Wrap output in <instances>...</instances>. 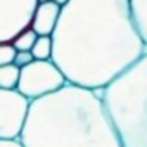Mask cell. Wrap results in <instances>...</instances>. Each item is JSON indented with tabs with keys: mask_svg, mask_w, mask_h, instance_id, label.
I'll return each instance as SVG.
<instances>
[{
	"mask_svg": "<svg viewBox=\"0 0 147 147\" xmlns=\"http://www.w3.org/2000/svg\"><path fill=\"white\" fill-rule=\"evenodd\" d=\"M50 61L67 83L99 90L145 52L130 0H69L61 7Z\"/></svg>",
	"mask_w": 147,
	"mask_h": 147,
	"instance_id": "1",
	"label": "cell"
},
{
	"mask_svg": "<svg viewBox=\"0 0 147 147\" xmlns=\"http://www.w3.org/2000/svg\"><path fill=\"white\" fill-rule=\"evenodd\" d=\"M19 142L23 147H121L100 88L73 83L30 102Z\"/></svg>",
	"mask_w": 147,
	"mask_h": 147,
	"instance_id": "2",
	"label": "cell"
},
{
	"mask_svg": "<svg viewBox=\"0 0 147 147\" xmlns=\"http://www.w3.org/2000/svg\"><path fill=\"white\" fill-rule=\"evenodd\" d=\"M100 99L121 147H147V52L100 88Z\"/></svg>",
	"mask_w": 147,
	"mask_h": 147,
	"instance_id": "3",
	"label": "cell"
},
{
	"mask_svg": "<svg viewBox=\"0 0 147 147\" xmlns=\"http://www.w3.org/2000/svg\"><path fill=\"white\" fill-rule=\"evenodd\" d=\"M66 78L52 61H33L21 67L16 90L30 100L57 92L66 85Z\"/></svg>",
	"mask_w": 147,
	"mask_h": 147,
	"instance_id": "4",
	"label": "cell"
},
{
	"mask_svg": "<svg viewBox=\"0 0 147 147\" xmlns=\"http://www.w3.org/2000/svg\"><path fill=\"white\" fill-rule=\"evenodd\" d=\"M30 102L18 90L0 88V140H16L21 137Z\"/></svg>",
	"mask_w": 147,
	"mask_h": 147,
	"instance_id": "5",
	"label": "cell"
},
{
	"mask_svg": "<svg viewBox=\"0 0 147 147\" xmlns=\"http://www.w3.org/2000/svg\"><path fill=\"white\" fill-rule=\"evenodd\" d=\"M38 0H0V43L12 40L30 28Z\"/></svg>",
	"mask_w": 147,
	"mask_h": 147,
	"instance_id": "6",
	"label": "cell"
},
{
	"mask_svg": "<svg viewBox=\"0 0 147 147\" xmlns=\"http://www.w3.org/2000/svg\"><path fill=\"white\" fill-rule=\"evenodd\" d=\"M59 14H61V5L55 4L54 0L38 4L36 9H35L30 28L38 36H50L55 30L57 21H59Z\"/></svg>",
	"mask_w": 147,
	"mask_h": 147,
	"instance_id": "7",
	"label": "cell"
},
{
	"mask_svg": "<svg viewBox=\"0 0 147 147\" xmlns=\"http://www.w3.org/2000/svg\"><path fill=\"white\" fill-rule=\"evenodd\" d=\"M130 11L135 28L147 47V0H130Z\"/></svg>",
	"mask_w": 147,
	"mask_h": 147,
	"instance_id": "8",
	"label": "cell"
},
{
	"mask_svg": "<svg viewBox=\"0 0 147 147\" xmlns=\"http://www.w3.org/2000/svg\"><path fill=\"white\" fill-rule=\"evenodd\" d=\"M19 73H21V67H18L14 62L2 66L0 67V88L16 90V87L19 83Z\"/></svg>",
	"mask_w": 147,
	"mask_h": 147,
	"instance_id": "9",
	"label": "cell"
},
{
	"mask_svg": "<svg viewBox=\"0 0 147 147\" xmlns=\"http://www.w3.org/2000/svg\"><path fill=\"white\" fill-rule=\"evenodd\" d=\"M31 55L35 61H50L52 57V38L50 36H38L33 49Z\"/></svg>",
	"mask_w": 147,
	"mask_h": 147,
	"instance_id": "10",
	"label": "cell"
},
{
	"mask_svg": "<svg viewBox=\"0 0 147 147\" xmlns=\"http://www.w3.org/2000/svg\"><path fill=\"white\" fill-rule=\"evenodd\" d=\"M38 35L31 30V28H26L24 31H21L14 40H12V45L18 52H31L35 42H36Z\"/></svg>",
	"mask_w": 147,
	"mask_h": 147,
	"instance_id": "11",
	"label": "cell"
},
{
	"mask_svg": "<svg viewBox=\"0 0 147 147\" xmlns=\"http://www.w3.org/2000/svg\"><path fill=\"white\" fill-rule=\"evenodd\" d=\"M16 54H18V50L14 49L12 43H0V67L12 64Z\"/></svg>",
	"mask_w": 147,
	"mask_h": 147,
	"instance_id": "12",
	"label": "cell"
},
{
	"mask_svg": "<svg viewBox=\"0 0 147 147\" xmlns=\"http://www.w3.org/2000/svg\"><path fill=\"white\" fill-rule=\"evenodd\" d=\"M33 61H35V59H33L31 52H18L16 57H14V64H16L18 67H24V66H28V64L33 62Z\"/></svg>",
	"mask_w": 147,
	"mask_h": 147,
	"instance_id": "13",
	"label": "cell"
},
{
	"mask_svg": "<svg viewBox=\"0 0 147 147\" xmlns=\"http://www.w3.org/2000/svg\"><path fill=\"white\" fill-rule=\"evenodd\" d=\"M0 147H23V144L19 142V138H16V140H0Z\"/></svg>",
	"mask_w": 147,
	"mask_h": 147,
	"instance_id": "14",
	"label": "cell"
},
{
	"mask_svg": "<svg viewBox=\"0 0 147 147\" xmlns=\"http://www.w3.org/2000/svg\"><path fill=\"white\" fill-rule=\"evenodd\" d=\"M54 2H55V4H59V5L62 7V5H66V4L69 2V0H54Z\"/></svg>",
	"mask_w": 147,
	"mask_h": 147,
	"instance_id": "15",
	"label": "cell"
},
{
	"mask_svg": "<svg viewBox=\"0 0 147 147\" xmlns=\"http://www.w3.org/2000/svg\"><path fill=\"white\" fill-rule=\"evenodd\" d=\"M43 2H50V0H38V4H43Z\"/></svg>",
	"mask_w": 147,
	"mask_h": 147,
	"instance_id": "16",
	"label": "cell"
}]
</instances>
